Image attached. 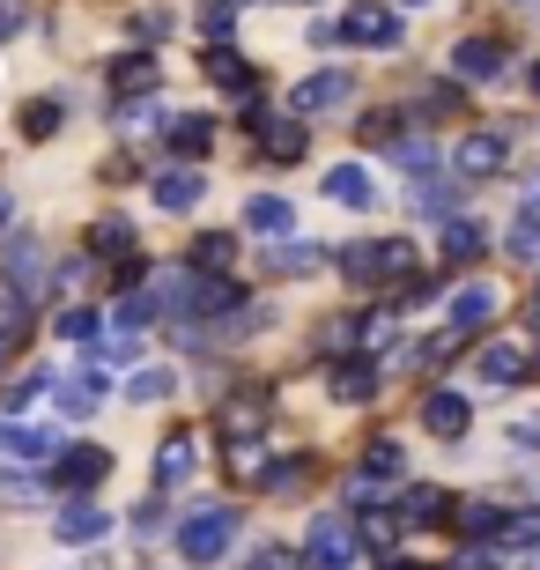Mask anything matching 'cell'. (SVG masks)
I'll list each match as a JSON object with an SVG mask.
<instances>
[{
	"label": "cell",
	"instance_id": "e575fe53",
	"mask_svg": "<svg viewBox=\"0 0 540 570\" xmlns=\"http://www.w3.org/2000/svg\"><path fill=\"white\" fill-rule=\"evenodd\" d=\"M170 385H178V379H170L164 363H148V371H134V379H126V401H164Z\"/></svg>",
	"mask_w": 540,
	"mask_h": 570
},
{
	"label": "cell",
	"instance_id": "f6af8a7d",
	"mask_svg": "<svg viewBox=\"0 0 540 570\" xmlns=\"http://www.w3.org/2000/svg\"><path fill=\"white\" fill-rule=\"evenodd\" d=\"M164 30H170V22L156 16V8H141V16H134V38H141V45H156V38H164Z\"/></svg>",
	"mask_w": 540,
	"mask_h": 570
},
{
	"label": "cell",
	"instance_id": "8fae6325",
	"mask_svg": "<svg viewBox=\"0 0 540 570\" xmlns=\"http://www.w3.org/2000/svg\"><path fill=\"white\" fill-rule=\"evenodd\" d=\"M148 193H156V208H164V215H193L200 200H208V178L186 164V170H164V178H156Z\"/></svg>",
	"mask_w": 540,
	"mask_h": 570
},
{
	"label": "cell",
	"instance_id": "e0dca14e",
	"mask_svg": "<svg viewBox=\"0 0 540 570\" xmlns=\"http://www.w3.org/2000/svg\"><path fill=\"white\" fill-rule=\"evenodd\" d=\"M193 466H200V444H193V430H178V438L156 444V482H164V489L193 482Z\"/></svg>",
	"mask_w": 540,
	"mask_h": 570
},
{
	"label": "cell",
	"instance_id": "5b68a950",
	"mask_svg": "<svg viewBox=\"0 0 540 570\" xmlns=\"http://www.w3.org/2000/svg\"><path fill=\"white\" fill-rule=\"evenodd\" d=\"M304 556H312V570H348L355 563V533L341 511H318L312 533H304Z\"/></svg>",
	"mask_w": 540,
	"mask_h": 570
},
{
	"label": "cell",
	"instance_id": "d6a6232c",
	"mask_svg": "<svg viewBox=\"0 0 540 570\" xmlns=\"http://www.w3.org/2000/svg\"><path fill=\"white\" fill-rule=\"evenodd\" d=\"M481 245H489V230H481V223H467V215H452V223H444V259H474Z\"/></svg>",
	"mask_w": 540,
	"mask_h": 570
},
{
	"label": "cell",
	"instance_id": "603a6c76",
	"mask_svg": "<svg viewBox=\"0 0 540 570\" xmlns=\"http://www.w3.org/2000/svg\"><path fill=\"white\" fill-rule=\"evenodd\" d=\"M452 164L467 170V178H489V170H503V134H467Z\"/></svg>",
	"mask_w": 540,
	"mask_h": 570
},
{
	"label": "cell",
	"instance_id": "11a10c76",
	"mask_svg": "<svg viewBox=\"0 0 540 570\" xmlns=\"http://www.w3.org/2000/svg\"><path fill=\"white\" fill-rule=\"evenodd\" d=\"M259 8H267V0H259Z\"/></svg>",
	"mask_w": 540,
	"mask_h": 570
},
{
	"label": "cell",
	"instance_id": "d4e9b609",
	"mask_svg": "<svg viewBox=\"0 0 540 570\" xmlns=\"http://www.w3.org/2000/svg\"><path fill=\"white\" fill-rule=\"evenodd\" d=\"M148 318H156V296H148V289H126L119 312H111V326H119V348H134V341L148 334Z\"/></svg>",
	"mask_w": 540,
	"mask_h": 570
},
{
	"label": "cell",
	"instance_id": "cb8c5ba5",
	"mask_svg": "<svg viewBox=\"0 0 540 570\" xmlns=\"http://www.w3.org/2000/svg\"><path fill=\"white\" fill-rule=\"evenodd\" d=\"M497 549H540V504L526 511H497V533H489Z\"/></svg>",
	"mask_w": 540,
	"mask_h": 570
},
{
	"label": "cell",
	"instance_id": "f5cc1de1",
	"mask_svg": "<svg viewBox=\"0 0 540 570\" xmlns=\"http://www.w3.org/2000/svg\"><path fill=\"white\" fill-rule=\"evenodd\" d=\"M408 8H430V0H408Z\"/></svg>",
	"mask_w": 540,
	"mask_h": 570
},
{
	"label": "cell",
	"instance_id": "4fadbf2b",
	"mask_svg": "<svg viewBox=\"0 0 540 570\" xmlns=\"http://www.w3.org/2000/svg\"><path fill=\"white\" fill-rule=\"evenodd\" d=\"M52 533H60L67 549H89V541H105V533H111V511H105V504H82V497H75V504L52 519Z\"/></svg>",
	"mask_w": 540,
	"mask_h": 570
},
{
	"label": "cell",
	"instance_id": "ab89813d",
	"mask_svg": "<svg viewBox=\"0 0 540 570\" xmlns=\"http://www.w3.org/2000/svg\"><path fill=\"white\" fill-rule=\"evenodd\" d=\"M259 415H267V393H237V401L223 407V423H229V430H245V423H259Z\"/></svg>",
	"mask_w": 540,
	"mask_h": 570
},
{
	"label": "cell",
	"instance_id": "83f0119b",
	"mask_svg": "<svg viewBox=\"0 0 540 570\" xmlns=\"http://www.w3.org/2000/svg\"><path fill=\"white\" fill-rule=\"evenodd\" d=\"M385 156H393V164L408 170V178H422V186H430V170L444 164V156H436V141H422V134H400V141L385 148Z\"/></svg>",
	"mask_w": 540,
	"mask_h": 570
},
{
	"label": "cell",
	"instance_id": "8992f818",
	"mask_svg": "<svg viewBox=\"0 0 540 570\" xmlns=\"http://www.w3.org/2000/svg\"><path fill=\"white\" fill-rule=\"evenodd\" d=\"M341 38L371 45V52H393L400 45V8H385V0H355L348 16H341Z\"/></svg>",
	"mask_w": 540,
	"mask_h": 570
},
{
	"label": "cell",
	"instance_id": "f1b7e54d",
	"mask_svg": "<svg viewBox=\"0 0 540 570\" xmlns=\"http://www.w3.org/2000/svg\"><path fill=\"white\" fill-rule=\"evenodd\" d=\"M170 148H178L186 164H200L215 148V119H200V111H193V119H170Z\"/></svg>",
	"mask_w": 540,
	"mask_h": 570
},
{
	"label": "cell",
	"instance_id": "9c48e42d",
	"mask_svg": "<svg viewBox=\"0 0 540 570\" xmlns=\"http://www.w3.org/2000/svg\"><path fill=\"white\" fill-rule=\"evenodd\" d=\"M489 318H497V289H489V282H467V289L452 296V312H444V334L467 341V334H481Z\"/></svg>",
	"mask_w": 540,
	"mask_h": 570
},
{
	"label": "cell",
	"instance_id": "9a60e30c",
	"mask_svg": "<svg viewBox=\"0 0 540 570\" xmlns=\"http://www.w3.org/2000/svg\"><path fill=\"white\" fill-rule=\"evenodd\" d=\"M444 519H452V497L430 489V482H415L408 497H400V511H393V527H444Z\"/></svg>",
	"mask_w": 540,
	"mask_h": 570
},
{
	"label": "cell",
	"instance_id": "ac0fdd59",
	"mask_svg": "<svg viewBox=\"0 0 540 570\" xmlns=\"http://www.w3.org/2000/svg\"><path fill=\"white\" fill-rule=\"evenodd\" d=\"M89 253H97V259H134V253H141V237H134L126 215H97V223H89Z\"/></svg>",
	"mask_w": 540,
	"mask_h": 570
},
{
	"label": "cell",
	"instance_id": "44dd1931",
	"mask_svg": "<svg viewBox=\"0 0 540 570\" xmlns=\"http://www.w3.org/2000/svg\"><path fill=\"white\" fill-rule=\"evenodd\" d=\"M208 82H223V89H237V97H245V89H259V67L252 60H237V52H229V45H208Z\"/></svg>",
	"mask_w": 540,
	"mask_h": 570
},
{
	"label": "cell",
	"instance_id": "f907efd6",
	"mask_svg": "<svg viewBox=\"0 0 540 570\" xmlns=\"http://www.w3.org/2000/svg\"><path fill=\"white\" fill-rule=\"evenodd\" d=\"M526 208H540V170H533V186H526Z\"/></svg>",
	"mask_w": 540,
	"mask_h": 570
},
{
	"label": "cell",
	"instance_id": "4316f807",
	"mask_svg": "<svg viewBox=\"0 0 540 570\" xmlns=\"http://www.w3.org/2000/svg\"><path fill=\"white\" fill-rule=\"evenodd\" d=\"M105 474H111V452H97V444H82V452H67V460H60L67 489H97Z\"/></svg>",
	"mask_w": 540,
	"mask_h": 570
},
{
	"label": "cell",
	"instance_id": "681fc988",
	"mask_svg": "<svg viewBox=\"0 0 540 570\" xmlns=\"http://www.w3.org/2000/svg\"><path fill=\"white\" fill-rule=\"evenodd\" d=\"M377 570H430V563H400V556H385V563H377Z\"/></svg>",
	"mask_w": 540,
	"mask_h": 570
},
{
	"label": "cell",
	"instance_id": "d6986e66",
	"mask_svg": "<svg viewBox=\"0 0 540 570\" xmlns=\"http://www.w3.org/2000/svg\"><path fill=\"white\" fill-rule=\"evenodd\" d=\"M0 452L22 460V466H45L60 444H52V430H38V423H8V430H0Z\"/></svg>",
	"mask_w": 540,
	"mask_h": 570
},
{
	"label": "cell",
	"instance_id": "60d3db41",
	"mask_svg": "<svg viewBox=\"0 0 540 570\" xmlns=\"http://www.w3.org/2000/svg\"><path fill=\"white\" fill-rule=\"evenodd\" d=\"M60 341H97V312L67 304V312H60Z\"/></svg>",
	"mask_w": 540,
	"mask_h": 570
},
{
	"label": "cell",
	"instance_id": "8d00e7d4",
	"mask_svg": "<svg viewBox=\"0 0 540 570\" xmlns=\"http://www.w3.org/2000/svg\"><path fill=\"white\" fill-rule=\"evenodd\" d=\"M111 89L141 97V89H156V67H148V60H119V67H111Z\"/></svg>",
	"mask_w": 540,
	"mask_h": 570
},
{
	"label": "cell",
	"instance_id": "6da1fadb",
	"mask_svg": "<svg viewBox=\"0 0 540 570\" xmlns=\"http://www.w3.org/2000/svg\"><path fill=\"white\" fill-rule=\"evenodd\" d=\"M341 275H348L355 289H393V282H415V245H408V237L348 245V253H341Z\"/></svg>",
	"mask_w": 540,
	"mask_h": 570
},
{
	"label": "cell",
	"instance_id": "52a82bcc",
	"mask_svg": "<svg viewBox=\"0 0 540 570\" xmlns=\"http://www.w3.org/2000/svg\"><path fill=\"white\" fill-rule=\"evenodd\" d=\"M422 430L444 444H459L467 430H474V407H467V393H452V385H430L422 393Z\"/></svg>",
	"mask_w": 540,
	"mask_h": 570
},
{
	"label": "cell",
	"instance_id": "816d5d0a",
	"mask_svg": "<svg viewBox=\"0 0 540 570\" xmlns=\"http://www.w3.org/2000/svg\"><path fill=\"white\" fill-rule=\"evenodd\" d=\"M0 230H8V193H0Z\"/></svg>",
	"mask_w": 540,
	"mask_h": 570
},
{
	"label": "cell",
	"instance_id": "d590c367",
	"mask_svg": "<svg viewBox=\"0 0 540 570\" xmlns=\"http://www.w3.org/2000/svg\"><path fill=\"white\" fill-rule=\"evenodd\" d=\"M415 215H422V223H452V215H459V193L422 186V193H415Z\"/></svg>",
	"mask_w": 540,
	"mask_h": 570
},
{
	"label": "cell",
	"instance_id": "7bdbcfd3",
	"mask_svg": "<svg viewBox=\"0 0 540 570\" xmlns=\"http://www.w3.org/2000/svg\"><path fill=\"white\" fill-rule=\"evenodd\" d=\"M452 519H459V533H474V541L497 533V504H467V511H452Z\"/></svg>",
	"mask_w": 540,
	"mask_h": 570
},
{
	"label": "cell",
	"instance_id": "bcb514c9",
	"mask_svg": "<svg viewBox=\"0 0 540 570\" xmlns=\"http://www.w3.org/2000/svg\"><path fill=\"white\" fill-rule=\"evenodd\" d=\"M511 444H526V452H540V415H526V423H511Z\"/></svg>",
	"mask_w": 540,
	"mask_h": 570
},
{
	"label": "cell",
	"instance_id": "f546056e",
	"mask_svg": "<svg viewBox=\"0 0 540 570\" xmlns=\"http://www.w3.org/2000/svg\"><path fill=\"white\" fill-rule=\"evenodd\" d=\"M503 245H511V259L540 267V208H519V215H511V230H503Z\"/></svg>",
	"mask_w": 540,
	"mask_h": 570
},
{
	"label": "cell",
	"instance_id": "836d02e7",
	"mask_svg": "<svg viewBox=\"0 0 540 570\" xmlns=\"http://www.w3.org/2000/svg\"><path fill=\"white\" fill-rule=\"evenodd\" d=\"M459 105H467V89H459V82H422V97H415L422 119H452Z\"/></svg>",
	"mask_w": 540,
	"mask_h": 570
},
{
	"label": "cell",
	"instance_id": "ffe728a7",
	"mask_svg": "<svg viewBox=\"0 0 540 570\" xmlns=\"http://www.w3.org/2000/svg\"><path fill=\"white\" fill-rule=\"evenodd\" d=\"M474 379H481V385H519V379H526V356L511 348V341H489V348L474 356Z\"/></svg>",
	"mask_w": 540,
	"mask_h": 570
},
{
	"label": "cell",
	"instance_id": "c3c4849f",
	"mask_svg": "<svg viewBox=\"0 0 540 570\" xmlns=\"http://www.w3.org/2000/svg\"><path fill=\"white\" fill-rule=\"evenodd\" d=\"M16 30H22V22H16V16H8V8H0V45L16 38Z\"/></svg>",
	"mask_w": 540,
	"mask_h": 570
},
{
	"label": "cell",
	"instance_id": "74e56055",
	"mask_svg": "<svg viewBox=\"0 0 540 570\" xmlns=\"http://www.w3.org/2000/svg\"><path fill=\"white\" fill-rule=\"evenodd\" d=\"M318 259H326L318 245H282V253H274V275H312Z\"/></svg>",
	"mask_w": 540,
	"mask_h": 570
},
{
	"label": "cell",
	"instance_id": "3957f363",
	"mask_svg": "<svg viewBox=\"0 0 540 570\" xmlns=\"http://www.w3.org/2000/svg\"><path fill=\"white\" fill-rule=\"evenodd\" d=\"M170 304H178V318H186V334H193V326L237 312V282H229V275H186Z\"/></svg>",
	"mask_w": 540,
	"mask_h": 570
},
{
	"label": "cell",
	"instance_id": "30bf717a",
	"mask_svg": "<svg viewBox=\"0 0 540 570\" xmlns=\"http://www.w3.org/2000/svg\"><path fill=\"white\" fill-rule=\"evenodd\" d=\"M452 67H459V82H497L503 67H511V45L503 38H467L452 52Z\"/></svg>",
	"mask_w": 540,
	"mask_h": 570
},
{
	"label": "cell",
	"instance_id": "f35d334b",
	"mask_svg": "<svg viewBox=\"0 0 540 570\" xmlns=\"http://www.w3.org/2000/svg\"><path fill=\"white\" fill-rule=\"evenodd\" d=\"M45 385H52V371H22L16 385H8V393H0V401H8V415H16V407H30L45 393Z\"/></svg>",
	"mask_w": 540,
	"mask_h": 570
},
{
	"label": "cell",
	"instance_id": "ba28073f",
	"mask_svg": "<svg viewBox=\"0 0 540 570\" xmlns=\"http://www.w3.org/2000/svg\"><path fill=\"white\" fill-rule=\"evenodd\" d=\"M348 89H355L348 67H318V75H304V82H296V111H304V119L341 111V105H348Z\"/></svg>",
	"mask_w": 540,
	"mask_h": 570
},
{
	"label": "cell",
	"instance_id": "484cf974",
	"mask_svg": "<svg viewBox=\"0 0 540 570\" xmlns=\"http://www.w3.org/2000/svg\"><path fill=\"white\" fill-rule=\"evenodd\" d=\"M355 474H363V482H400V474H408V444H393V438H377L371 452H363V466H355Z\"/></svg>",
	"mask_w": 540,
	"mask_h": 570
},
{
	"label": "cell",
	"instance_id": "5bb4252c",
	"mask_svg": "<svg viewBox=\"0 0 540 570\" xmlns=\"http://www.w3.org/2000/svg\"><path fill=\"white\" fill-rule=\"evenodd\" d=\"M0 282L16 289V304H22V296H38V282H45V259H38V245H30V237H16V245L0 253Z\"/></svg>",
	"mask_w": 540,
	"mask_h": 570
},
{
	"label": "cell",
	"instance_id": "2e32d148",
	"mask_svg": "<svg viewBox=\"0 0 540 570\" xmlns=\"http://www.w3.org/2000/svg\"><path fill=\"white\" fill-rule=\"evenodd\" d=\"M245 230L252 237H289L296 230V208L282 200V193H252V200H245Z\"/></svg>",
	"mask_w": 540,
	"mask_h": 570
},
{
	"label": "cell",
	"instance_id": "4dcf8cb0",
	"mask_svg": "<svg viewBox=\"0 0 540 570\" xmlns=\"http://www.w3.org/2000/svg\"><path fill=\"white\" fill-rule=\"evenodd\" d=\"M193 259H200V275H223L229 259H237V237H223V230H200V237H193Z\"/></svg>",
	"mask_w": 540,
	"mask_h": 570
},
{
	"label": "cell",
	"instance_id": "277c9868",
	"mask_svg": "<svg viewBox=\"0 0 540 570\" xmlns=\"http://www.w3.org/2000/svg\"><path fill=\"white\" fill-rule=\"evenodd\" d=\"M245 127L259 134V156H267V164H296V156H304V119H274L259 97L245 105Z\"/></svg>",
	"mask_w": 540,
	"mask_h": 570
},
{
	"label": "cell",
	"instance_id": "7dc6e473",
	"mask_svg": "<svg viewBox=\"0 0 540 570\" xmlns=\"http://www.w3.org/2000/svg\"><path fill=\"white\" fill-rule=\"evenodd\" d=\"M312 45H341V22H326V16H312V30H304Z\"/></svg>",
	"mask_w": 540,
	"mask_h": 570
},
{
	"label": "cell",
	"instance_id": "1f68e13d",
	"mask_svg": "<svg viewBox=\"0 0 540 570\" xmlns=\"http://www.w3.org/2000/svg\"><path fill=\"white\" fill-rule=\"evenodd\" d=\"M60 407L75 415V423H89V415L105 407V379H75V385H60Z\"/></svg>",
	"mask_w": 540,
	"mask_h": 570
},
{
	"label": "cell",
	"instance_id": "7402d4cb",
	"mask_svg": "<svg viewBox=\"0 0 540 570\" xmlns=\"http://www.w3.org/2000/svg\"><path fill=\"white\" fill-rule=\"evenodd\" d=\"M377 393V363L371 356H341L333 363V401H371Z\"/></svg>",
	"mask_w": 540,
	"mask_h": 570
},
{
	"label": "cell",
	"instance_id": "7c38bea8",
	"mask_svg": "<svg viewBox=\"0 0 540 570\" xmlns=\"http://www.w3.org/2000/svg\"><path fill=\"white\" fill-rule=\"evenodd\" d=\"M318 193H326V200H341V208H377V178L363 164H333L326 178H318Z\"/></svg>",
	"mask_w": 540,
	"mask_h": 570
},
{
	"label": "cell",
	"instance_id": "7a4b0ae2",
	"mask_svg": "<svg viewBox=\"0 0 540 570\" xmlns=\"http://www.w3.org/2000/svg\"><path fill=\"white\" fill-rule=\"evenodd\" d=\"M237 527H245V511L237 504H208V511H193L186 527H178V549H186V563H223L229 541H237Z\"/></svg>",
	"mask_w": 540,
	"mask_h": 570
},
{
	"label": "cell",
	"instance_id": "b9f144b4",
	"mask_svg": "<svg viewBox=\"0 0 540 570\" xmlns=\"http://www.w3.org/2000/svg\"><path fill=\"white\" fill-rule=\"evenodd\" d=\"M22 134H30V141L60 134V105H30V111H22Z\"/></svg>",
	"mask_w": 540,
	"mask_h": 570
},
{
	"label": "cell",
	"instance_id": "db71d44e",
	"mask_svg": "<svg viewBox=\"0 0 540 570\" xmlns=\"http://www.w3.org/2000/svg\"><path fill=\"white\" fill-rule=\"evenodd\" d=\"M533 89H540V67H533Z\"/></svg>",
	"mask_w": 540,
	"mask_h": 570
},
{
	"label": "cell",
	"instance_id": "ee69618b",
	"mask_svg": "<svg viewBox=\"0 0 540 570\" xmlns=\"http://www.w3.org/2000/svg\"><path fill=\"white\" fill-rule=\"evenodd\" d=\"M237 570H304V563H296V549H252V563Z\"/></svg>",
	"mask_w": 540,
	"mask_h": 570
}]
</instances>
